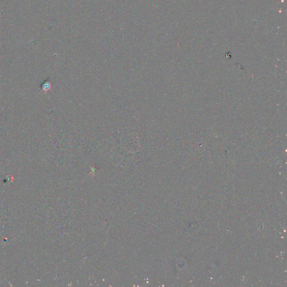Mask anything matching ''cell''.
<instances>
[{
    "label": "cell",
    "instance_id": "1",
    "mask_svg": "<svg viewBox=\"0 0 287 287\" xmlns=\"http://www.w3.org/2000/svg\"><path fill=\"white\" fill-rule=\"evenodd\" d=\"M41 88L44 92H47L51 89L52 84L50 81H49L47 80H45L41 84Z\"/></svg>",
    "mask_w": 287,
    "mask_h": 287
}]
</instances>
